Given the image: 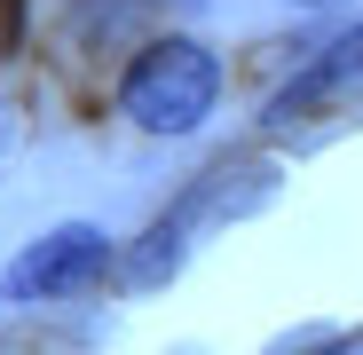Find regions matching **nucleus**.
I'll list each match as a JSON object with an SVG mask.
<instances>
[{"label":"nucleus","mask_w":363,"mask_h":355,"mask_svg":"<svg viewBox=\"0 0 363 355\" xmlns=\"http://www.w3.org/2000/svg\"><path fill=\"white\" fill-rule=\"evenodd\" d=\"M213 103H221V55L190 32L150 40L127 64V79H118V111L143 135H198L213 118Z\"/></svg>","instance_id":"f257e3e1"},{"label":"nucleus","mask_w":363,"mask_h":355,"mask_svg":"<svg viewBox=\"0 0 363 355\" xmlns=\"http://www.w3.org/2000/svg\"><path fill=\"white\" fill-rule=\"evenodd\" d=\"M111 269V237L95 221H64V229H48L32 237V245L0 269V300L9 308H40V300H72V292L103 284Z\"/></svg>","instance_id":"f03ea898"},{"label":"nucleus","mask_w":363,"mask_h":355,"mask_svg":"<svg viewBox=\"0 0 363 355\" xmlns=\"http://www.w3.org/2000/svg\"><path fill=\"white\" fill-rule=\"evenodd\" d=\"M347 79H363V32H347V40H332V47H324V55H316V64L300 72L292 87H277V103H269V118H277V127H284V118H300V111H308V103H324V95H340Z\"/></svg>","instance_id":"7ed1b4c3"},{"label":"nucleus","mask_w":363,"mask_h":355,"mask_svg":"<svg viewBox=\"0 0 363 355\" xmlns=\"http://www.w3.org/2000/svg\"><path fill=\"white\" fill-rule=\"evenodd\" d=\"M292 9H332V0H292Z\"/></svg>","instance_id":"20e7f679"}]
</instances>
